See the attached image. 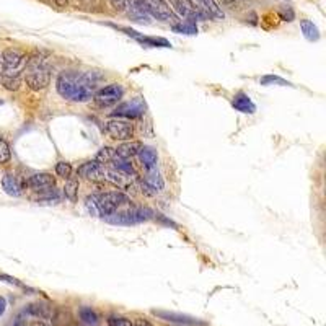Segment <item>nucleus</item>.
Returning a JSON list of instances; mask_svg holds the SVG:
<instances>
[{
    "instance_id": "1",
    "label": "nucleus",
    "mask_w": 326,
    "mask_h": 326,
    "mask_svg": "<svg viewBox=\"0 0 326 326\" xmlns=\"http://www.w3.org/2000/svg\"><path fill=\"white\" fill-rule=\"evenodd\" d=\"M98 85V77L93 72L80 73L67 71L59 73L55 80V90L64 100L73 103H85L90 101L95 95V88Z\"/></svg>"
},
{
    "instance_id": "2",
    "label": "nucleus",
    "mask_w": 326,
    "mask_h": 326,
    "mask_svg": "<svg viewBox=\"0 0 326 326\" xmlns=\"http://www.w3.org/2000/svg\"><path fill=\"white\" fill-rule=\"evenodd\" d=\"M25 72V82L26 85L35 91L44 90L51 82V67L46 64L44 59L33 57L28 60Z\"/></svg>"
},
{
    "instance_id": "3",
    "label": "nucleus",
    "mask_w": 326,
    "mask_h": 326,
    "mask_svg": "<svg viewBox=\"0 0 326 326\" xmlns=\"http://www.w3.org/2000/svg\"><path fill=\"white\" fill-rule=\"evenodd\" d=\"M28 57L25 53L18 49H5L0 54V75L3 78H18L21 72H25Z\"/></svg>"
},
{
    "instance_id": "4",
    "label": "nucleus",
    "mask_w": 326,
    "mask_h": 326,
    "mask_svg": "<svg viewBox=\"0 0 326 326\" xmlns=\"http://www.w3.org/2000/svg\"><path fill=\"white\" fill-rule=\"evenodd\" d=\"M93 202H95L96 212L106 218L116 214V211H118L121 206L129 204V198L124 193H121V191H106V193L95 196Z\"/></svg>"
},
{
    "instance_id": "5",
    "label": "nucleus",
    "mask_w": 326,
    "mask_h": 326,
    "mask_svg": "<svg viewBox=\"0 0 326 326\" xmlns=\"http://www.w3.org/2000/svg\"><path fill=\"white\" fill-rule=\"evenodd\" d=\"M152 216L153 212L147 207H132L121 214H113V216L106 217V222L114 223V225H136V223L152 218Z\"/></svg>"
},
{
    "instance_id": "6",
    "label": "nucleus",
    "mask_w": 326,
    "mask_h": 326,
    "mask_svg": "<svg viewBox=\"0 0 326 326\" xmlns=\"http://www.w3.org/2000/svg\"><path fill=\"white\" fill-rule=\"evenodd\" d=\"M124 90L123 87L118 85V83H111V85L103 87L101 90H98L95 95H93V101L98 108H109V106H114L118 101L123 98Z\"/></svg>"
},
{
    "instance_id": "7",
    "label": "nucleus",
    "mask_w": 326,
    "mask_h": 326,
    "mask_svg": "<svg viewBox=\"0 0 326 326\" xmlns=\"http://www.w3.org/2000/svg\"><path fill=\"white\" fill-rule=\"evenodd\" d=\"M106 132L111 139L121 142H127L134 137V126L129 121L114 118L106 123Z\"/></svg>"
},
{
    "instance_id": "8",
    "label": "nucleus",
    "mask_w": 326,
    "mask_h": 326,
    "mask_svg": "<svg viewBox=\"0 0 326 326\" xmlns=\"http://www.w3.org/2000/svg\"><path fill=\"white\" fill-rule=\"evenodd\" d=\"M170 3L180 17L186 18V21L196 23V20H206L207 17V13L204 10L194 7L193 0H170Z\"/></svg>"
},
{
    "instance_id": "9",
    "label": "nucleus",
    "mask_w": 326,
    "mask_h": 326,
    "mask_svg": "<svg viewBox=\"0 0 326 326\" xmlns=\"http://www.w3.org/2000/svg\"><path fill=\"white\" fill-rule=\"evenodd\" d=\"M145 113V103L142 101V98H134L130 101H126V103H121L119 106H116V109L113 111L114 118H124V119H137Z\"/></svg>"
},
{
    "instance_id": "10",
    "label": "nucleus",
    "mask_w": 326,
    "mask_h": 326,
    "mask_svg": "<svg viewBox=\"0 0 326 326\" xmlns=\"http://www.w3.org/2000/svg\"><path fill=\"white\" fill-rule=\"evenodd\" d=\"M141 188H142V193L145 196H155L157 193L163 191V188H165V181H163L162 175L153 168V170H148L147 176L142 180Z\"/></svg>"
},
{
    "instance_id": "11",
    "label": "nucleus",
    "mask_w": 326,
    "mask_h": 326,
    "mask_svg": "<svg viewBox=\"0 0 326 326\" xmlns=\"http://www.w3.org/2000/svg\"><path fill=\"white\" fill-rule=\"evenodd\" d=\"M126 7H129V17L139 23H150V13H148L147 0H126Z\"/></svg>"
},
{
    "instance_id": "12",
    "label": "nucleus",
    "mask_w": 326,
    "mask_h": 326,
    "mask_svg": "<svg viewBox=\"0 0 326 326\" xmlns=\"http://www.w3.org/2000/svg\"><path fill=\"white\" fill-rule=\"evenodd\" d=\"M28 186L35 193H48L55 186V180L49 173H35L28 178Z\"/></svg>"
},
{
    "instance_id": "13",
    "label": "nucleus",
    "mask_w": 326,
    "mask_h": 326,
    "mask_svg": "<svg viewBox=\"0 0 326 326\" xmlns=\"http://www.w3.org/2000/svg\"><path fill=\"white\" fill-rule=\"evenodd\" d=\"M148 3V13L152 17H155L157 20L162 21H175L176 18L171 12V7L165 0H147Z\"/></svg>"
},
{
    "instance_id": "14",
    "label": "nucleus",
    "mask_w": 326,
    "mask_h": 326,
    "mask_svg": "<svg viewBox=\"0 0 326 326\" xmlns=\"http://www.w3.org/2000/svg\"><path fill=\"white\" fill-rule=\"evenodd\" d=\"M121 31H124L127 36H132L134 39L139 41L144 46H150V48H171L170 41L165 38H152V36H142L141 33L130 30V28H121Z\"/></svg>"
},
{
    "instance_id": "15",
    "label": "nucleus",
    "mask_w": 326,
    "mask_h": 326,
    "mask_svg": "<svg viewBox=\"0 0 326 326\" xmlns=\"http://www.w3.org/2000/svg\"><path fill=\"white\" fill-rule=\"evenodd\" d=\"M153 315L160 316L162 320L170 321V323H176V325H206L204 321H199L198 318H193V316H188V315H181V313H175V311L153 310Z\"/></svg>"
},
{
    "instance_id": "16",
    "label": "nucleus",
    "mask_w": 326,
    "mask_h": 326,
    "mask_svg": "<svg viewBox=\"0 0 326 326\" xmlns=\"http://www.w3.org/2000/svg\"><path fill=\"white\" fill-rule=\"evenodd\" d=\"M78 176H85V178L91 180V181H101L105 180V170L103 166L100 165L98 162H87L78 168Z\"/></svg>"
},
{
    "instance_id": "17",
    "label": "nucleus",
    "mask_w": 326,
    "mask_h": 326,
    "mask_svg": "<svg viewBox=\"0 0 326 326\" xmlns=\"http://www.w3.org/2000/svg\"><path fill=\"white\" fill-rule=\"evenodd\" d=\"M232 106L243 114H253L256 111V106H254L253 101H251V98L243 91H238L234 96V100H232Z\"/></svg>"
},
{
    "instance_id": "18",
    "label": "nucleus",
    "mask_w": 326,
    "mask_h": 326,
    "mask_svg": "<svg viewBox=\"0 0 326 326\" xmlns=\"http://www.w3.org/2000/svg\"><path fill=\"white\" fill-rule=\"evenodd\" d=\"M139 160H141L142 166L147 170H153L157 166V160H158V155H157V150L153 147H147V145H142V148L139 150L137 153Z\"/></svg>"
},
{
    "instance_id": "19",
    "label": "nucleus",
    "mask_w": 326,
    "mask_h": 326,
    "mask_svg": "<svg viewBox=\"0 0 326 326\" xmlns=\"http://www.w3.org/2000/svg\"><path fill=\"white\" fill-rule=\"evenodd\" d=\"M2 188H3V191H5L8 196H13V198H18V196L21 194V186H20V183H18L17 176L12 175V173L3 175Z\"/></svg>"
},
{
    "instance_id": "20",
    "label": "nucleus",
    "mask_w": 326,
    "mask_h": 326,
    "mask_svg": "<svg viewBox=\"0 0 326 326\" xmlns=\"http://www.w3.org/2000/svg\"><path fill=\"white\" fill-rule=\"evenodd\" d=\"M141 148H142L141 142H134V141L130 142V141H127V142H124V144H121V145H118V148H114V150H116V155L121 157V158H132V157L137 155Z\"/></svg>"
},
{
    "instance_id": "21",
    "label": "nucleus",
    "mask_w": 326,
    "mask_h": 326,
    "mask_svg": "<svg viewBox=\"0 0 326 326\" xmlns=\"http://www.w3.org/2000/svg\"><path fill=\"white\" fill-rule=\"evenodd\" d=\"M111 162H113L114 165V170H118L127 176H136V168H134V165L129 162V158H121L118 155H114V158Z\"/></svg>"
},
{
    "instance_id": "22",
    "label": "nucleus",
    "mask_w": 326,
    "mask_h": 326,
    "mask_svg": "<svg viewBox=\"0 0 326 326\" xmlns=\"http://www.w3.org/2000/svg\"><path fill=\"white\" fill-rule=\"evenodd\" d=\"M300 28H302V33H304L305 39L311 41V43H313V41H318L320 39V30H318V26H316L313 21L302 20L300 21Z\"/></svg>"
},
{
    "instance_id": "23",
    "label": "nucleus",
    "mask_w": 326,
    "mask_h": 326,
    "mask_svg": "<svg viewBox=\"0 0 326 326\" xmlns=\"http://www.w3.org/2000/svg\"><path fill=\"white\" fill-rule=\"evenodd\" d=\"M105 175H106L105 178L108 180L109 183H113L114 186H119V188H127V184H129L127 180L130 178V176L121 173V171H118V170H108Z\"/></svg>"
},
{
    "instance_id": "24",
    "label": "nucleus",
    "mask_w": 326,
    "mask_h": 326,
    "mask_svg": "<svg viewBox=\"0 0 326 326\" xmlns=\"http://www.w3.org/2000/svg\"><path fill=\"white\" fill-rule=\"evenodd\" d=\"M78 316H80V320L88 326H96L98 320H100L96 315V311L90 308V307H82V308L78 310Z\"/></svg>"
},
{
    "instance_id": "25",
    "label": "nucleus",
    "mask_w": 326,
    "mask_h": 326,
    "mask_svg": "<svg viewBox=\"0 0 326 326\" xmlns=\"http://www.w3.org/2000/svg\"><path fill=\"white\" fill-rule=\"evenodd\" d=\"M199 5L202 7V10L207 13V15H212L216 18H223V12L217 7L216 0H196Z\"/></svg>"
},
{
    "instance_id": "26",
    "label": "nucleus",
    "mask_w": 326,
    "mask_h": 326,
    "mask_svg": "<svg viewBox=\"0 0 326 326\" xmlns=\"http://www.w3.org/2000/svg\"><path fill=\"white\" fill-rule=\"evenodd\" d=\"M64 194L69 201L75 202L78 196V180H69L64 186Z\"/></svg>"
},
{
    "instance_id": "27",
    "label": "nucleus",
    "mask_w": 326,
    "mask_h": 326,
    "mask_svg": "<svg viewBox=\"0 0 326 326\" xmlns=\"http://www.w3.org/2000/svg\"><path fill=\"white\" fill-rule=\"evenodd\" d=\"M114 155H116V150H114V148H111V147H103L100 152L96 153L95 162H98V163H100V165H105V163H109L111 160H113Z\"/></svg>"
},
{
    "instance_id": "28",
    "label": "nucleus",
    "mask_w": 326,
    "mask_h": 326,
    "mask_svg": "<svg viewBox=\"0 0 326 326\" xmlns=\"http://www.w3.org/2000/svg\"><path fill=\"white\" fill-rule=\"evenodd\" d=\"M261 85H264V87H271V85H281V87H292V83L290 82H287V80H284V78H281V77H277V75H264V77H261Z\"/></svg>"
},
{
    "instance_id": "29",
    "label": "nucleus",
    "mask_w": 326,
    "mask_h": 326,
    "mask_svg": "<svg viewBox=\"0 0 326 326\" xmlns=\"http://www.w3.org/2000/svg\"><path fill=\"white\" fill-rule=\"evenodd\" d=\"M28 313L35 315V316H39V318H49L51 316V310L49 307H46L43 304H35V305H30L26 308Z\"/></svg>"
},
{
    "instance_id": "30",
    "label": "nucleus",
    "mask_w": 326,
    "mask_h": 326,
    "mask_svg": "<svg viewBox=\"0 0 326 326\" xmlns=\"http://www.w3.org/2000/svg\"><path fill=\"white\" fill-rule=\"evenodd\" d=\"M173 31L181 35H198V26L194 21H184L181 25H173Z\"/></svg>"
},
{
    "instance_id": "31",
    "label": "nucleus",
    "mask_w": 326,
    "mask_h": 326,
    "mask_svg": "<svg viewBox=\"0 0 326 326\" xmlns=\"http://www.w3.org/2000/svg\"><path fill=\"white\" fill-rule=\"evenodd\" d=\"M55 173H57V176H60V178L69 180L72 175V165L69 162H59L57 165H55Z\"/></svg>"
},
{
    "instance_id": "32",
    "label": "nucleus",
    "mask_w": 326,
    "mask_h": 326,
    "mask_svg": "<svg viewBox=\"0 0 326 326\" xmlns=\"http://www.w3.org/2000/svg\"><path fill=\"white\" fill-rule=\"evenodd\" d=\"M10 158H12L10 145H8V142L5 141V139L0 137V165H2V163H7Z\"/></svg>"
},
{
    "instance_id": "33",
    "label": "nucleus",
    "mask_w": 326,
    "mask_h": 326,
    "mask_svg": "<svg viewBox=\"0 0 326 326\" xmlns=\"http://www.w3.org/2000/svg\"><path fill=\"white\" fill-rule=\"evenodd\" d=\"M109 326H132V323L127 318H123V316H109L108 318Z\"/></svg>"
},
{
    "instance_id": "34",
    "label": "nucleus",
    "mask_w": 326,
    "mask_h": 326,
    "mask_svg": "<svg viewBox=\"0 0 326 326\" xmlns=\"http://www.w3.org/2000/svg\"><path fill=\"white\" fill-rule=\"evenodd\" d=\"M279 15H281L284 21H293V18H295V13H293L290 7H282L281 12H279Z\"/></svg>"
},
{
    "instance_id": "35",
    "label": "nucleus",
    "mask_w": 326,
    "mask_h": 326,
    "mask_svg": "<svg viewBox=\"0 0 326 326\" xmlns=\"http://www.w3.org/2000/svg\"><path fill=\"white\" fill-rule=\"evenodd\" d=\"M3 87L7 90H18L20 88V80L18 78H3Z\"/></svg>"
},
{
    "instance_id": "36",
    "label": "nucleus",
    "mask_w": 326,
    "mask_h": 326,
    "mask_svg": "<svg viewBox=\"0 0 326 326\" xmlns=\"http://www.w3.org/2000/svg\"><path fill=\"white\" fill-rule=\"evenodd\" d=\"M109 2L114 10H118V12L126 10V0H109Z\"/></svg>"
},
{
    "instance_id": "37",
    "label": "nucleus",
    "mask_w": 326,
    "mask_h": 326,
    "mask_svg": "<svg viewBox=\"0 0 326 326\" xmlns=\"http://www.w3.org/2000/svg\"><path fill=\"white\" fill-rule=\"evenodd\" d=\"M132 326H152V323L145 318H136L132 321Z\"/></svg>"
},
{
    "instance_id": "38",
    "label": "nucleus",
    "mask_w": 326,
    "mask_h": 326,
    "mask_svg": "<svg viewBox=\"0 0 326 326\" xmlns=\"http://www.w3.org/2000/svg\"><path fill=\"white\" fill-rule=\"evenodd\" d=\"M0 279H2V281H5V282H8V284H15V286H18V287H23V284L20 281H17V279H13L10 276H0Z\"/></svg>"
},
{
    "instance_id": "39",
    "label": "nucleus",
    "mask_w": 326,
    "mask_h": 326,
    "mask_svg": "<svg viewBox=\"0 0 326 326\" xmlns=\"http://www.w3.org/2000/svg\"><path fill=\"white\" fill-rule=\"evenodd\" d=\"M5 308H7V300L3 297H0V316L5 313Z\"/></svg>"
},
{
    "instance_id": "40",
    "label": "nucleus",
    "mask_w": 326,
    "mask_h": 326,
    "mask_svg": "<svg viewBox=\"0 0 326 326\" xmlns=\"http://www.w3.org/2000/svg\"><path fill=\"white\" fill-rule=\"evenodd\" d=\"M30 326H44L43 323H33V325H30Z\"/></svg>"
},
{
    "instance_id": "41",
    "label": "nucleus",
    "mask_w": 326,
    "mask_h": 326,
    "mask_svg": "<svg viewBox=\"0 0 326 326\" xmlns=\"http://www.w3.org/2000/svg\"><path fill=\"white\" fill-rule=\"evenodd\" d=\"M59 2H67V0H59Z\"/></svg>"
},
{
    "instance_id": "42",
    "label": "nucleus",
    "mask_w": 326,
    "mask_h": 326,
    "mask_svg": "<svg viewBox=\"0 0 326 326\" xmlns=\"http://www.w3.org/2000/svg\"><path fill=\"white\" fill-rule=\"evenodd\" d=\"M0 105H2V101H0Z\"/></svg>"
}]
</instances>
